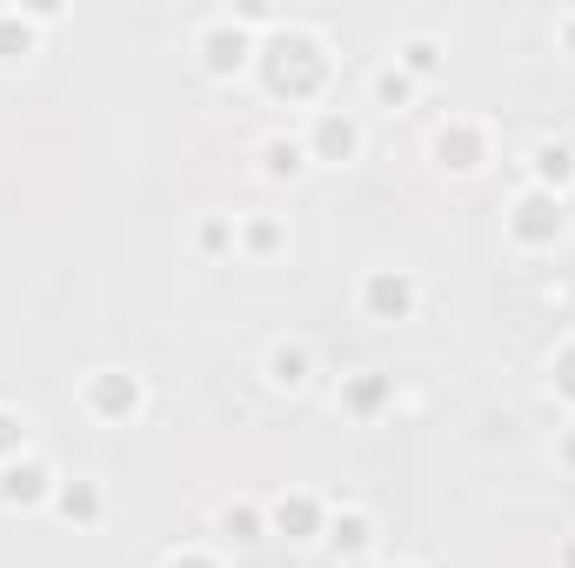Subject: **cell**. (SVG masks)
<instances>
[{
  "label": "cell",
  "mask_w": 575,
  "mask_h": 568,
  "mask_svg": "<svg viewBox=\"0 0 575 568\" xmlns=\"http://www.w3.org/2000/svg\"><path fill=\"white\" fill-rule=\"evenodd\" d=\"M41 482H48L41 468H28V475H21V468H8V482H0V495H8V502H21V495H41Z\"/></svg>",
  "instance_id": "8"
},
{
  "label": "cell",
  "mask_w": 575,
  "mask_h": 568,
  "mask_svg": "<svg viewBox=\"0 0 575 568\" xmlns=\"http://www.w3.org/2000/svg\"><path fill=\"white\" fill-rule=\"evenodd\" d=\"M515 235H522V241L562 235V202H555V195H522V202H515Z\"/></svg>",
  "instance_id": "2"
},
{
  "label": "cell",
  "mask_w": 575,
  "mask_h": 568,
  "mask_svg": "<svg viewBox=\"0 0 575 568\" xmlns=\"http://www.w3.org/2000/svg\"><path fill=\"white\" fill-rule=\"evenodd\" d=\"M361 301H368V314H381V321H402V314L415 308V281H409V275H368Z\"/></svg>",
  "instance_id": "1"
},
{
  "label": "cell",
  "mask_w": 575,
  "mask_h": 568,
  "mask_svg": "<svg viewBox=\"0 0 575 568\" xmlns=\"http://www.w3.org/2000/svg\"><path fill=\"white\" fill-rule=\"evenodd\" d=\"M355 141H361V127H355V121H341V114H321V127H315V154H328V161H348V154H355Z\"/></svg>",
  "instance_id": "4"
},
{
  "label": "cell",
  "mask_w": 575,
  "mask_h": 568,
  "mask_svg": "<svg viewBox=\"0 0 575 568\" xmlns=\"http://www.w3.org/2000/svg\"><path fill=\"white\" fill-rule=\"evenodd\" d=\"M562 368H568V374H562V389H568V395H575V354H568V361H562Z\"/></svg>",
  "instance_id": "13"
},
{
  "label": "cell",
  "mask_w": 575,
  "mask_h": 568,
  "mask_svg": "<svg viewBox=\"0 0 575 568\" xmlns=\"http://www.w3.org/2000/svg\"><path fill=\"white\" fill-rule=\"evenodd\" d=\"M568 161H575L568 147H535V174L542 180H568Z\"/></svg>",
  "instance_id": "7"
},
{
  "label": "cell",
  "mask_w": 575,
  "mask_h": 568,
  "mask_svg": "<svg viewBox=\"0 0 575 568\" xmlns=\"http://www.w3.org/2000/svg\"><path fill=\"white\" fill-rule=\"evenodd\" d=\"M402 54H409V68H415V74H429V68H435V41H409Z\"/></svg>",
  "instance_id": "11"
},
{
  "label": "cell",
  "mask_w": 575,
  "mask_h": 568,
  "mask_svg": "<svg viewBox=\"0 0 575 568\" xmlns=\"http://www.w3.org/2000/svg\"><path fill=\"white\" fill-rule=\"evenodd\" d=\"M268 368H275V382H281V389H301V382H308V354H301V348H275Z\"/></svg>",
  "instance_id": "5"
},
{
  "label": "cell",
  "mask_w": 575,
  "mask_h": 568,
  "mask_svg": "<svg viewBox=\"0 0 575 568\" xmlns=\"http://www.w3.org/2000/svg\"><path fill=\"white\" fill-rule=\"evenodd\" d=\"M94 508H101L94 475H81V488H61V515H94Z\"/></svg>",
  "instance_id": "6"
},
{
  "label": "cell",
  "mask_w": 575,
  "mask_h": 568,
  "mask_svg": "<svg viewBox=\"0 0 575 568\" xmlns=\"http://www.w3.org/2000/svg\"><path fill=\"white\" fill-rule=\"evenodd\" d=\"M28 442V422H14L8 409H0V455H8V448H21Z\"/></svg>",
  "instance_id": "10"
},
{
  "label": "cell",
  "mask_w": 575,
  "mask_h": 568,
  "mask_svg": "<svg viewBox=\"0 0 575 568\" xmlns=\"http://www.w3.org/2000/svg\"><path fill=\"white\" fill-rule=\"evenodd\" d=\"M268 174H301V147H288V141H268Z\"/></svg>",
  "instance_id": "9"
},
{
  "label": "cell",
  "mask_w": 575,
  "mask_h": 568,
  "mask_svg": "<svg viewBox=\"0 0 575 568\" xmlns=\"http://www.w3.org/2000/svg\"><path fill=\"white\" fill-rule=\"evenodd\" d=\"M88 395H94L107 415H121V409H134V402H141V382H134V374H121V368H94Z\"/></svg>",
  "instance_id": "3"
},
{
  "label": "cell",
  "mask_w": 575,
  "mask_h": 568,
  "mask_svg": "<svg viewBox=\"0 0 575 568\" xmlns=\"http://www.w3.org/2000/svg\"><path fill=\"white\" fill-rule=\"evenodd\" d=\"M281 528H315V508L308 502H281Z\"/></svg>",
  "instance_id": "12"
}]
</instances>
